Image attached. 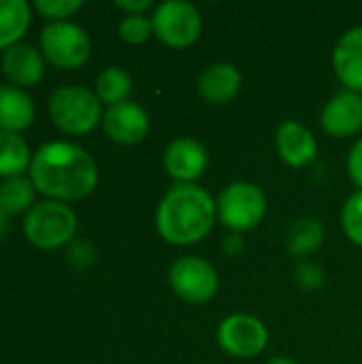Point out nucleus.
<instances>
[{
	"mask_svg": "<svg viewBox=\"0 0 362 364\" xmlns=\"http://www.w3.org/2000/svg\"><path fill=\"white\" fill-rule=\"evenodd\" d=\"M30 181L51 200L68 203L85 198L98 183L94 158L68 141H51L38 147L30 162Z\"/></svg>",
	"mask_w": 362,
	"mask_h": 364,
	"instance_id": "1",
	"label": "nucleus"
},
{
	"mask_svg": "<svg viewBox=\"0 0 362 364\" xmlns=\"http://www.w3.org/2000/svg\"><path fill=\"white\" fill-rule=\"evenodd\" d=\"M218 218V203L196 183L173 186L158 205L156 228L166 243L192 245L203 241Z\"/></svg>",
	"mask_w": 362,
	"mask_h": 364,
	"instance_id": "2",
	"label": "nucleus"
},
{
	"mask_svg": "<svg viewBox=\"0 0 362 364\" xmlns=\"http://www.w3.org/2000/svg\"><path fill=\"white\" fill-rule=\"evenodd\" d=\"M49 117L66 134H87L102 122V102L83 85H64L49 96Z\"/></svg>",
	"mask_w": 362,
	"mask_h": 364,
	"instance_id": "3",
	"label": "nucleus"
},
{
	"mask_svg": "<svg viewBox=\"0 0 362 364\" xmlns=\"http://www.w3.org/2000/svg\"><path fill=\"white\" fill-rule=\"evenodd\" d=\"M77 232L75 211L60 200H43L34 205L23 220L26 239L41 250H55L68 243Z\"/></svg>",
	"mask_w": 362,
	"mask_h": 364,
	"instance_id": "4",
	"label": "nucleus"
},
{
	"mask_svg": "<svg viewBox=\"0 0 362 364\" xmlns=\"http://www.w3.org/2000/svg\"><path fill=\"white\" fill-rule=\"evenodd\" d=\"M267 213L265 192L250 181H235L218 198V220L233 232L256 228Z\"/></svg>",
	"mask_w": 362,
	"mask_h": 364,
	"instance_id": "5",
	"label": "nucleus"
},
{
	"mask_svg": "<svg viewBox=\"0 0 362 364\" xmlns=\"http://www.w3.org/2000/svg\"><path fill=\"white\" fill-rule=\"evenodd\" d=\"M92 41L73 21H51L41 30V53L58 68L73 70L87 62Z\"/></svg>",
	"mask_w": 362,
	"mask_h": 364,
	"instance_id": "6",
	"label": "nucleus"
},
{
	"mask_svg": "<svg viewBox=\"0 0 362 364\" xmlns=\"http://www.w3.org/2000/svg\"><path fill=\"white\" fill-rule=\"evenodd\" d=\"M151 28L164 45L183 49L198 41L203 32V17L194 4L183 0H169L156 6L151 15Z\"/></svg>",
	"mask_w": 362,
	"mask_h": 364,
	"instance_id": "7",
	"label": "nucleus"
},
{
	"mask_svg": "<svg viewBox=\"0 0 362 364\" xmlns=\"http://www.w3.org/2000/svg\"><path fill=\"white\" fill-rule=\"evenodd\" d=\"M171 290L188 303H207L220 288L218 271L203 258L183 256L173 262L169 271Z\"/></svg>",
	"mask_w": 362,
	"mask_h": 364,
	"instance_id": "8",
	"label": "nucleus"
},
{
	"mask_svg": "<svg viewBox=\"0 0 362 364\" xmlns=\"http://www.w3.org/2000/svg\"><path fill=\"white\" fill-rule=\"evenodd\" d=\"M220 348L235 358H254L269 343L267 326L250 314H233L218 328Z\"/></svg>",
	"mask_w": 362,
	"mask_h": 364,
	"instance_id": "9",
	"label": "nucleus"
},
{
	"mask_svg": "<svg viewBox=\"0 0 362 364\" xmlns=\"http://www.w3.org/2000/svg\"><path fill=\"white\" fill-rule=\"evenodd\" d=\"M102 128L111 141L119 145H137L149 132V117L139 102L124 100L107 107L102 115Z\"/></svg>",
	"mask_w": 362,
	"mask_h": 364,
	"instance_id": "10",
	"label": "nucleus"
},
{
	"mask_svg": "<svg viewBox=\"0 0 362 364\" xmlns=\"http://www.w3.org/2000/svg\"><path fill=\"white\" fill-rule=\"evenodd\" d=\"M207 164V149L190 136L175 139L164 151V168L179 183H192L198 177H203Z\"/></svg>",
	"mask_w": 362,
	"mask_h": 364,
	"instance_id": "11",
	"label": "nucleus"
},
{
	"mask_svg": "<svg viewBox=\"0 0 362 364\" xmlns=\"http://www.w3.org/2000/svg\"><path fill=\"white\" fill-rule=\"evenodd\" d=\"M322 128L335 139H346L362 128V96L358 92H337L322 111Z\"/></svg>",
	"mask_w": 362,
	"mask_h": 364,
	"instance_id": "12",
	"label": "nucleus"
},
{
	"mask_svg": "<svg viewBox=\"0 0 362 364\" xmlns=\"http://www.w3.org/2000/svg\"><path fill=\"white\" fill-rule=\"evenodd\" d=\"M275 147L280 158L292 168L307 166L318 154V143L314 134L297 119H286L284 124H280L275 132Z\"/></svg>",
	"mask_w": 362,
	"mask_h": 364,
	"instance_id": "13",
	"label": "nucleus"
},
{
	"mask_svg": "<svg viewBox=\"0 0 362 364\" xmlns=\"http://www.w3.org/2000/svg\"><path fill=\"white\" fill-rule=\"evenodd\" d=\"M2 73L15 85H36L45 77L43 53L34 45L19 41L2 53Z\"/></svg>",
	"mask_w": 362,
	"mask_h": 364,
	"instance_id": "14",
	"label": "nucleus"
},
{
	"mask_svg": "<svg viewBox=\"0 0 362 364\" xmlns=\"http://www.w3.org/2000/svg\"><path fill=\"white\" fill-rule=\"evenodd\" d=\"M333 68L348 90L362 92V26L348 30L339 38L333 51Z\"/></svg>",
	"mask_w": 362,
	"mask_h": 364,
	"instance_id": "15",
	"label": "nucleus"
},
{
	"mask_svg": "<svg viewBox=\"0 0 362 364\" xmlns=\"http://www.w3.org/2000/svg\"><path fill=\"white\" fill-rule=\"evenodd\" d=\"M239 90H241V73L228 62L211 64L198 77V94L211 105L230 102L239 94Z\"/></svg>",
	"mask_w": 362,
	"mask_h": 364,
	"instance_id": "16",
	"label": "nucleus"
},
{
	"mask_svg": "<svg viewBox=\"0 0 362 364\" xmlns=\"http://www.w3.org/2000/svg\"><path fill=\"white\" fill-rule=\"evenodd\" d=\"M34 102L23 90L0 85V130L19 134V130H26L34 122Z\"/></svg>",
	"mask_w": 362,
	"mask_h": 364,
	"instance_id": "17",
	"label": "nucleus"
},
{
	"mask_svg": "<svg viewBox=\"0 0 362 364\" xmlns=\"http://www.w3.org/2000/svg\"><path fill=\"white\" fill-rule=\"evenodd\" d=\"M32 11L26 0H0V49H9L26 34Z\"/></svg>",
	"mask_w": 362,
	"mask_h": 364,
	"instance_id": "18",
	"label": "nucleus"
},
{
	"mask_svg": "<svg viewBox=\"0 0 362 364\" xmlns=\"http://www.w3.org/2000/svg\"><path fill=\"white\" fill-rule=\"evenodd\" d=\"M30 162L32 154L23 136L0 130V177H21V173L30 168Z\"/></svg>",
	"mask_w": 362,
	"mask_h": 364,
	"instance_id": "19",
	"label": "nucleus"
},
{
	"mask_svg": "<svg viewBox=\"0 0 362 364\" xmlns=\"http://www.w3.org/2000/svg\"><path fill=\"white\" fill-rule=\"evenodd\" d=\"M322 241H324V226H322V222L316 220V218H301L290 228L286 245H288L290 256L305 258V256L318 252Z\"/></svg>",
	"mask_w": 362,
	"mask_h": 364,
	"instance_id": "20",
	"label": "nucleus"
},
{
	"mask_svg": "<svg viewBox=\"0 0 362 364\" xmlns=\"http://www.w3.org/2000/svg\"><path fill=\"white\" fill-rule=\"evenodd\" d=\"M130 90H132V79L119 66H109L96 77V96L100 98V102L109 107L128 100Z\"/></svg>",
	"mask_w": 362,
	"mask_h": 364,
	"instance_id": "21",
	"label": "nucleus"
},
{
	"mask_svg": "<svg viewBox=\"0 0 362 364\" xmlns=\"http://www.w3.org/2000/svg\"><path fill=\"white\" fill-rule=\"evenodd\" d=\"M34 183L28 177H11L0 183V207L6 215L26 211L34 200Z\"/></svg>",
	"mask_w": 362,
	"mask_h": 364,
	"instance_id": "22",
	"label": "nucleus"
},
{
	"mask_svg": "<svg viewBox=\"0 0 362 364\" xmlns=\"http://www.w3.org/2000/svg\"><path fill=\"white\" fill-rule=\"evenodd\" d=\"M341 226H344L346 237L354 245L362 247V190L354 192L346 200L344 211H341Z\"/></svg>",
	"mask_w": 362,
	"mask_h": 364,
	"instance_id": "23",
	"label": "nucleus"
},
{
	"mask_svg": "<svg viewBox=\"0 0 362 364\" xmlns=\"http://www.w3.org/2000/svg\"><path fill=\"white\" fill-rule=\"evenodd\" d=\"M154 34L151 19L145 15H126L119 23V36L130 45H141Z\"/></svg>",
	"mask_w": 362,
	"mask_h": 364,
	"instance_id": "24",
	"label": "nucleus"
},
{
	"mask_svg": "<svg viewBox=\"0 0 362 364\" xmlns=\"http://www.w3.org/2000/svg\"><path fill=\"white\" fill-rule=\"evenodd\" d=\"M294 279H297V284H299L303 290L314 292V290H320V288H322L326 275H324V269H322L318 262L303 260V262H299V267L294 269Z\"/></svg>",
	"mask_w": 362,
	"mask_h": 364,
	"instance_id": "25",
	"label": "nucleus"
},
{
	"mask_svg": "<svg viewBox=\"0 0 362 364\" xmlns=\"http://www.w3.org/2000/svg\"><path fill=\"white\" fill-rule=\"evenodd\" d=\"M36 11L53 21H64V17L73 15L83 6L81 0H36L34 2Z\"/></svg>",
	"mask_w": 362,
	"mask_h": 364,
	"instance_id": "26",
	"label": "nucleus"
},
{
	"mask_svg": "<svg viewBox=\"0 0 362 364\" xmlns=\"http://www.w3.org/2000/svg\"><path fill=\"white\" fill-rule=\"evenodd\" d=\"M68 260H70V264L77 267V269H87V267L94 264V260H96V252H94V247H92L90 243H85V241H75V243L70 245V250H68Z\"/></svg>",
	"mask_w": 362,
	"mask_h": 364,
	"instance_id": "27",
	"label": "nucleus"
},
{
	"mask_svg": "<svg viewBox=\"0 0 362 364\" xmlns=\"http://www.w3.org/2000/svg\"><path fill=\"white\" fill-rule=\"evenodd\" d=\"M348 171H350L352 181L362 190V139L361 141H356V145L350 149V156H348Z\"/></svg>",
	"mask_w": 362,
	"mask_h": 364,
	"instance_id": "28",
	"label": "nucleus"
},
{
	"mask_svg": "<svg viewBox=\"0 0 362 364\" xmlns=\"http://www.w3.org/2000/svg\"><path fill=\"white\" fill-rule=\"evenodd\" d=\"M115 6H119V9L126 11L128 15H143V13L149 11L154 4H151V0H117Z\"/></svg>",
	"mask_w": 362,
	"mask_h": 364,
	"instance_id": "29",
	"label": "nucleus"
},
{
	"mask_svg": "<svg viewBox=\"0 0 362 364\" xmlns=\"http://www.w3.org/2000/svg\"><path fill=\"white\" fill-rule=\"evenodd\" d=\"M241 250H243V241H241L239 235L226 237V241H224V252H226L228 256H237V254H241Z\"/></svg>",
	"mask_w": 362,
	"mask_h": 364,
	"instance_id": "30",
	"label": "nucleus"
},
{
	"mask_svg": "<svg viewBox=\"0 0 362 364\" xmlns=\"http://www.w3.org/2000/svg\"><path fill=\"white\" fill-rule=\"evenodd\" d=\"M267 364H297L292 358H288V356H275V358H271Z\"/></svg>",
	"mask_w": 362,
	"mask_h": 364,
	"instance_id": "31",
	"label": "nucleus"
},
{
	"mask_svg": "<svg viewBox=\"0 0 362 364\" xmlns=\"http://www.w3.org/2000/svg\"><path fill=\"white\" fill-rule=\"evenodd\" d=\"M6 218H9V215H6V211L0 207V237H2V235H4V230H6Z\"/></svg>",
	"mask_w": 362,
	"mask_h": 364,
	"instance_id": "32",
	"label": "nucleus"
}]
</instances>
